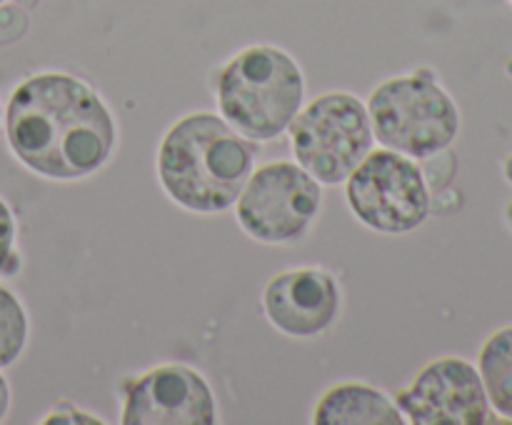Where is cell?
<instances>
[{
    "label": "cell",
    "mask_w": 512,
    "mask_h": 425,
    "mask_svg": "<svg viewBox=\"0 0 512 425\" xmlns=\"http://www.w3.org/2000/svg\"><path fill=\"white\" fill-rule=\"evenodd\" d=\"M13 158L33 175L75 183L100 173L118 148V120L103 95L65 70L20 80L3 108Z\"/></svg>",
    "instance_id": "cell-1"
},
{
    "label": "cell",
    "mask_w": 512,
    "mask_h": 425,
    "mask_svg": "<svg viewBox=\"0 0 512 425\" xmlns=\"http://www.w3.org/2000/svg\"><path fill=\"white\" fill-rule=\"evenodd\" d=\"M258 153V143L240 135L223 115L195 110L163 133L155 175L178 208L195 215H218L235 205Z\"/></svg>",
    "instance_id": "cell-2"
},
{
    "label": "cell",
    "mask_w": 512,
    "mask_h": 425,
    "mask_svg": "<svg viewBox=\"0 0 512 425\" xmlns=\"http://www.w3.org/2000/svg\"><path fill=\"white\" fill-rule=\"evenodd\" d=\"M218 113L245 138L268 143L288 133L305 103V73L280 45H245L215 75Z\"/></svg>",
    "instance_id": "cell-3"
},
{
    "label": "cell",
    "mask_w": 512,
    "mask_h": 425,
    "mask_svg": "<svg viewBox=\"0 0 512 425\" xmlns=\"http://www.w3.org/2000/svg\"><path fill=\"white\" fill-rule=\"evenodd\" d=\"M365 105L375 140L415 160L445 153L460 133L458 103L433 73L423 70L378 83Z\"/></svg>",
    "instance_id": "cell-4"
},
{
    "label": "cell",
    "mask_w": 512,
    "mask_h": 425,
    "mask_svg": "<svg viewBox=\"0 0 512 425\" xmlns=\"http://www.w3.org/2000/svg\"><path fill=\"white\" fill-rule=\"evenodd\" d=\"M288 133L295 163L320 185H343L375 148L368 105L350 90H325L303 103Z\"/></svg>",
    "instance_id": "cell-5"
},
{
    "label": "cell",
    "mask_w": 512,
    "mask_h": 425,
    "mask_svg": "<svg viewBox=\"0 0 512 425\" xmlns=\"http://www.w3.org/2000/svg\"><path fill=\"white\" fill-rule=\"evenodd\" d=\"M343 185L353 218L380 235L413 233L433 208L420 160L383 145L370 150Z\"/></svg>",
    "instance_id": "cell-6"
},
{
    "label": "cell",
    "mask_w": 512,
    "mask_h": 425,
    "mask_svg": "<svg viewBox=\"0 0 512 425\" xmlns=\"http://www.w3.org/2000/svg\"><path fill=\"white\" fill-rule=\"evenodd\" d=\"M323 208V185L295 160L253 168L235 200V220L248 238L285 245L303 238Z\"/></svg>",
    "instance_id": "cell-7"
},
{
    "label": "cell",
    "mask_w": 512,
    "mask_h": 425,
    "mask_svg": "<svg viewBox=\"0 0 512 425\" xmlns=\"http://www.w3.org/2000/svg\"><path fill=\"white\" fill-rule=\"evenodd\" d=\"M213 385L193 365L160 363L123 385V425H215Z\"/></svg>",
    "instance_id": "cell-8"
},
{
    "label": "cell",
    "mask_w": 512,
    "mask_h": 425,
    "mask_svg": "<svg viewBox=\"0 0 512 425\" xmlns=\"http://www.w3.org/2000/svg\"><path fill=\"white\" fill-rule=\"evenodd\" d=\"M395 403L410 425H483L493 410L478 365L460 355L430 360Z\"/></svg>",
    "instance_id": "cell-9"
},
{
    "label": "cell",
    "mask_w": 512,
    "mask_h": 425,
    "mask_svg": "<svg viewBox=\"0 0 512 425\" xmlns=\"http://www.w3.org/2000/svg\"><path fill=\"white\" fill-rule=\"evenodd\" d=\"M260 303L278 333L308 340L333 328L343 308V290L338 278L323 265H295L265 283Z\"/></svg>",
    "instance_id": "cell-10"
},
{
    "label": "cell",
    "mask_w": 512,
    "mask_h": 425,
    "mask_svg": "<svg viewBox=\"0 0 512 425\" xmlns=\"http://www.w3.org/2000/svg\"><path fill=\"white\" fill-rule=\"evenodd\" d=\"M315 425H403L398 403L378 385L363 380H343L330 385L315 403Z\"/></svg>",
    "instance_id": "cell-11"
},
{
    "label": "cell",
    "mask_w": 512,
    "mask_h": 425,
    "mask_svg": "<svg viewBox=\"0 0 512 425\" xmlns=\"http://www.w3.org/2000/svg\"><path fill=\"white\" fill-rule=\"evenodd\" d=\"M478 373L490 408L512 420V325L498 328L480 345Z\"/></svg>",
    "instance_id": "cell-12"
},
{
    "label": "cell",
    "mask_w": 512,
    "mask_h": 425,
    "mask_svg": "<svg viewBox=\"0 0 512 425\" xmlns=\"http://www.w3.org/2000/svg\"><path fill=\"white\" fill-rule=\"evenodd\" d=\"M30 338V318L23 300L0 283V370L18 363Z\"/></svg>",
    "instance_id": "cell-13"
},
{
    "label": "cell",
    "mask_w": 512,
    "mask_h": 425,
    "mask_svg": "<svg viewBox=\"0 0 512 425\" xmlns=\"http://www.w3.org/2000/svg\"><path fill=\"white\" fill-rule=\"evenodd\" d=\"M18 265V220L8 200L0 195V275H13Z\"/></svg>",
    "instance_id": "cell-14"
},
{
    "label": "cell",
    "mask_w": 512,
    "mask_h": 425,
    "mask_svg": "<svg viewBox=\"0 0 512 425\" xmlns=\"http://www.w3.org/2000/svg\"><path fill=\"white\" fill-rule=\"evenodd\" d=\"M40 423H45V425H50V423H68V425H73V423H90V425H103V423H108V420L100 418V415H95V413H90V410L78 408V405L70 403V400H60V403L55 405V408L50 410V413L45 415V418L40 420Z\"/></svg>",
    "instance_id": "cell-15"
},
{
    "label": "cell",
    "mask_w": 512,
    "mask_h": 425,
    "mask_svg": "<svg viewBox=\"0 0 512 425\" xmlns=\"http://www.w3.org/2000/svg\"><path fill=\"white\" fill-rule=\"evenodd\" d=\"M10 398H13V393H10V383H8V378L3 375V370H0V423H3L5 415H8Z\"/></svg>",
    "instance_id": "cell-16"
},
{
    "label": "cell",
    "mask_w": 512,
    "mask_h": 425,
    "mask_svg": "<svg viewBox=\"0 0 512 425\" xmlns=\"http://www.w3.org/2000/svg\"><path fill=\"white\" fill-rule=\"evenodd\" d=\"M503 173H505V178H508L510 183H512V153L508 155V158H505V163H503Z\"/></svg>",
    "instance_id": "cell-17"
},
{
    "label": "cell",
    "mask_w": 512,
    "mask_h": 425,
    "mask_svg": "<svg viewBox=\"0 0 512 425\" xmlns=\"http://www.w3.org/2000/svg\"><path fill=\"white\" fill-rule=\"evenodd\" d=\"M505 218H508V223H510V228H512V200L508 203V208H505Z\"/></svg>",
    "instance_id": "cell-18"
},
{
    "label": "cell",
    "mask_w": 512,
    "mask_h": 425,
    "mask_svg": "<svg viewBox=\"0 0 512 425\" xmlns=\"http://www.w3.org/2000/svg\"><path fill=\"white\" fill-rule=\"evenodd\" d=\"M0 128H3V103H0Z\"/></svg>",
    "instance_id": "cell-19"
},
{
    "label": "cell",
    "mask_w": 512,
    "mask_h": 425,
    "mask_svg": "<svg viewBox=\"0 0 512 425\" xmlns=\"http://www.w3.org/2000/svg\"><path fill=\"white\" fill-rule=\"evenodd\" d=\"M5 3V0H0V5H3Z\"/></svg>",
    "instance_id": "cell-20"
},
{
    "label": "cell",
    "mask_w": 512,
    "mask_h": 425,
    "mask_svg": "<svg viewBox=\"0 0 512 425\" xmlns=\"http://www.w3.org/2000/svg\"><path fill=\"white\" fill-rule=\"evenodd\" d=\"M510 3H512V0H510Z\"/></svg>",
    "instance_id": "cell-21"
}]
</instances>
